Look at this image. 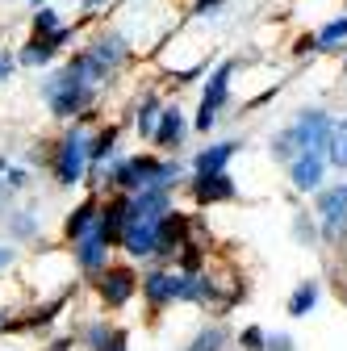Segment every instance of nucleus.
I'll list each match as a JSON object with an SVG mask.
<instances>
[{
	"instance_id": "f257e3e1",
	"label": "nucleus",
	"mask_w": 347,
	"mask_h": 351,
	"mask_svg": "<svg viewBox=\"0 0 347 351\" xmlns=\"http://www.w3.org/2000/svg\"><path fill=\"white\" fill-rule=\"evenodd\" d=\"M335 130H339V125H335L326 113H318V109H314V113L301 117V121L289 130L280 143H297L301 151H322V155H326V151H331V143H335Z\"/></svg>"
},
{
	"instance_id": "f03ea898",
	"label": "nucleus",
	"mask_w": 347,
	"mask_h": 351,
	"mask_svg": "<svg viewBox=\"0 0 347 351\" xmlns=\"http://www.w3.org/2000/svg\"><path fill=\"white\" fill-rule=\"evenodd\" d=\"M230 63H222L218 67V75L209 80V88H205V97H201V113H197V125L201 130H209L213 125V117H218V109H222V101H226V88H230Z\"/></svg>"
},
{
	"instance_id": "7ed1b4c3",
	"label": "nucleus",
	"mask_w": 347,
	"mask_h": 351,
	"mask_svg": "<svg viewBox=\"0 0 347 351\" xmlns=\"http://www.w3.org/2000/svg\"><path fill=\"white\" fill-rule=\"evenodd\" d=\"M121 243L130 255H151L159 251V222H147V217H130L125 230H121Z\"/></svg>"
},
{
	"instance_id": "20e7f679",
	"label": "nucleus",
	"mask_w": 347,
	"mask_h": 351,
	"mask_svg": "<svg viewBox=\"0 0 347 351\" xmlns=\"http://www.w3.org/2000/svg\"><path fill=\"white\" fill-rule=\"evenodd\" d=\"M51 105H55V113H63V117L84 105V84H80V71H75V67L63 71V75L51 84Z\"/></svg>"
},
{
	"instance_id": "39448f33",
	"label": "nucleus",
	"mask_w": 347,
	"mask_h": 351,
	"mask_svg": "<svg viewBox=\"0 0 347 351\" xmlns=\"http://www.w3.org/2000/svg\"><path fill=\"white\" fill-rule=\"evenodd\" d=\"M318 213H322V234H339V226H343V217H347V184H335V189H326L322 193V201H318Z\"/></svg>"
},
{
	"instance_id": "423d86ee",
	"label": "nucleus",
	"mask_w": 347,
	"mask_h": 351,
	"mask_svg": "<svg viewBox=\"0 0 347 351\" xmlns=\"http://www.w3.org/2000/svg\"><path fill=\"white\" fill-rule=\"evenodd\" d=\"M84 159H88V143H84L80 134H71V138L63 143L59 163H55V171H59V180H63V184H75L80 176H84Z\"/></svg>"
},
{
	"instance_id": "0eeeda50",
	"label": "nucleus",
	"mask_w": 347,
	"mask_h": 351,
	"mask_svg": "<svg viewBox=\"0 0 347 351\" xmlns=\"http://www.w3.org/2000/svg\"><path fill=\"white\" fill-rule=\"evenodd\" d=\"M322 167H326L322 151H301V155L293 159V184H297V189H318Z\"/></svg>"
},
{
	"instance_id": "6e6552de",
	"label": "nucleus",
	"mask_w": 347,
	"mask_h": 351,
	"mask_svg": "<svg viewBox=\"0 0 347 351\" xmlns=\"http://www.w3.org/2000/svg\"><path fill=\"white\" fill-rule=\"evenodd\" d=\"M163 213H167V197L159 189H147L134 205H130V217H147V222H163Z\"/></svg>"
},
{
	"instance_id": "1a4fd4ad",
	"label": "nucleus",
	"mask_w": 347,
	"mask_h": 351,
	"mask_svg": "<svg viewBox=\"0 0 347 351\" xmlns=\"http://www.w3.org/2000/svg\"><path fill=\"white\" fill-rule=\"evenodd\" d=\"M105 259V230H84L80 234V263L84 268H101Z\"/></svg>"
},
{
	"instance_id": "9d476101",
	"label": "nucleus",
	"mask_w": 347,
	"mask_h": 351,
	"mask_svg": "<svg viewBox=\"0 0 347 351\" xmlns=\"http://www.w3.org/2000/svg\"><path fill=\"white\" fill-rule=\"evenodd\" d=\"M197 197L201 201H222V197H230V180H226L222 171H209V176L197 180Z\"/></svg>"
},
{
	"instance_id": "9b49d317",
	"label": "nucleus",
	"mask_w": 347,
	"mask_h": 351,
	"mask_svg": "<svg viewBox=\"0 0 347 351\" xmlns=\"http://www.w3.org/2000/svg\"><path fill=\"white\" fill-rule=\"evenodd\" d=\"M130 293H134V276H130V272H109V276H105V297H109L113 305H121Z\"/></svg>"
},
{
	"instance_id": "f8f14e48",
	"label": "nucleus",
	"mask_w": 347,
	"mask_h": 351,
	"mask_svg": "<svg viewBox=\"0 0 347 351\" xmlns=\"http://www.w3.org/2000/svg\"><path fill=\"white\" fill-rule=\"evenodd\" d=\"M235 155V143H218V147H213V151H205L201 159H197V171L201 176H209V171H222V163Z\"/></svg>"
},
{
	"instance_id": "ddd939ff",
	"label": "nucleus",
	"mask_w": 347,
	"mask_h": 351,
	"mask_svg": "<svg viewBox=\"0 0 347 351\" xmlns=\"http://www.w3.org/2000/svg\"><path fill=\"white\" fill-rule=\"evenodd\" d=\"M314 301H318V285L310 280V285H301V289L293 293V301H289V314H293V318L310 314V310H314Z\"/></svg>"
},
{
	"instance_id": "4468645a",
	"label": "nucleus",
	"mask_w": 347,
	"mask_h": 351,
	"mask_svg": "<svg viewBox=\"0 0 347 351\" xmlns=\"http://www.w3.org/2000/svg\"><path fill=\"white\" fill-rule=\"evenodd\" d=\"M180 134H184L180 109H167V113H163V130H159V147H171V143H180Z\"/></svg>"
},
{
	"instance_id": "2eb2a0df",
	"label": "nucleus",
	"mask_w": 347,
	"mask_h": 351,
	"mask_svg": "<svg viewBox=\"0 0 347 351\" xmlns=\"http://www.w3.org/2000/svg\"><path fill=\"white\" fill-rule=\"evenodd\" d=\"M347 38V17H339V21H331L322 34H318V47H335V42H343Z\"/></svg>"
},
{
	"instance_id": "dca6fc26",
	"label": "nucleus",
	"mask_w": 347,
	"mask_h": 351,
	"mask_svg": "<svg viewBox=\"0 0 347 351\" xmlns=\"http://www.w3.org/2000/svg\"><path fill=\"white\" fill-rule=\"evenodd\" d=\"M331 159L339 163V167H347V121L335 130V143H331Z\"/></svg>"
},
{
	"instance_id": "f3484780",
	"label": "nucleus",
	"mask_w": 347,
	"mask_h": 351,
	"mask_svg": "<svg viewBox=\"0 0 347 351\" xmlns=\"http://www.w3.org/2000/svg\"><path fill=\"white\" fill-rule=\"evenodd\" d=\"M88 226H93V205H80V209H75V217L67 222V230H71V234H84Z\"/></svg>"
},
{
	"instance_id": "a211bd4d",
	"label": "nucleus",
	"mask_w": 347,
	"mask_h": 351,
	"mask_svg": "<svg viewBox=\"0 0 347 351\" xmlns=\"http://www.w3.org/2000/svg\"><path fill=\"white\" fill-rule=\"evenodd\" d=\"M139 130H143V134H151V130H155V101H147V109L139 113Z\"/></svg>"
},
{
	"instance_id": "6ab92c4d",
	"label": "nucleus",
	"mask_w": 347,
	"mask_h": 351,
	"mask_svg": "<svg viewBox=\"0 0 347 351\" xmlns=\"http://www.w3.org/2000/svg\"><path fill=\"white\" fill-rule=\"evenodd\" d=\"M109 147H113V130H109V134H101V143H97V147H93V155H97V159H101V155H105V151H109Z\"/></svg>"
},
{
	"instance_id": "aec40b11",
	"label": "nucleus",
	"mask_w": 347,
	"mask_h": 351,
	"mask_svg": "<svg viewBox=\"0 0 347 351\" xmlns=\"http://www.w3.org/2000/svg\"><path fill=\"white\" fill-rule=\"evenodd\" d=\"M38 29H55V13H51V9L38 13Z\"/></svg>"
},
{
	"instance_id": "412c9836",
	"label": "nucleus",
	"mask_w": 347,
	"mask_h": 351,
	"mask_svg": "<svg viewBox=\"0 0 347 351\" xmlns=\"http://www.w3.org/2000/svg\"><path fill=\"white\" fill-rule=\"evenodd\" d=\"M5 75H9V63H5V59H0V80H5Z\"/></svg>"
},
{
	"instance_id": "4be33fe9",
	"label": "nucleus",
	"mask_w": 347,
	"mask_h": 351,
	"mask_svg": "<svg viewBox=\"0 0 347 351\" xmlns=\"http://www.w3.org/2000/svg\"><path fill=\"white\" fill-rule=\"evenodd\" d=\"M0 263H9V247H0Z\"/></svg>"
},
{
	"instance_id": "5701e85b",
	"label": "nucleus",
	"mask_w": 347,
	"mask_h": 351,
	"mask_svg": "<svg viewBox=\"0 0 347 351\" xmlns=\"http://www.w3.org/2000/svg\"><path fill=\"white\" fill-rule=\"evenodd\" d=\"M84 5H101V0H84Z\"/></svg>"
}]
</instances>
